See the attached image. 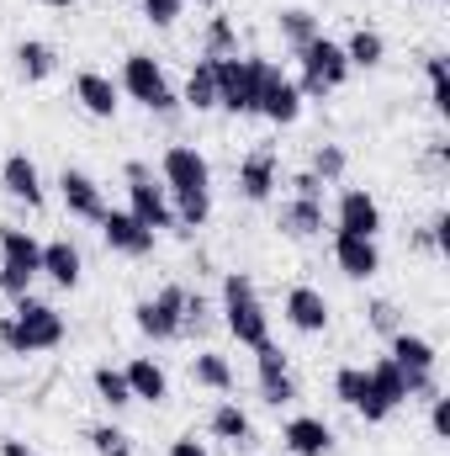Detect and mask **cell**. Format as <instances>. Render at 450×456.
<instances>
[{
  "label": "cell",
  "instance_id": "obj_1",
  "mask_svg": "<svg viewBox=\"0 0 450 456\" xmlns=\"http://www.w3.org/2000/svg\"><path fill=\"white\" fill-rule=\"evenodd\" d=\"M159 181L170 191V208H175V224L202 228L213 213V165L202 159V149L191 143H170L165 159H159Z\"/></svg>",
  "mask_w": 450,
  "mask_h": 456
},
{
  "label": "cell",
  "instance_id": "obj_2",
  "mask_svg": "<svg viewBox=\"0 0 450 456\" xmlns=\"http://www.w3.org/2000/svg\"><path fill=\"white\" fill-rule=\"evenodd\" d=\"M0 345L11 355H37V350H53L64 345V314L37 303V297H16V314L0 319Z\"/></svg>",
  "mask_w": 450,
  "mask_h": 456
},
{
  "label": "cell",
  "instance_id": "obj_3",
  "mask_svg": "<svg viewBox=\"0 0 450 456\" xmlns=\"http://www.w3.org/2000/svg\"><path fill=\"white\" fill-rule=\"evenodd\" d=\"M223 324L228 335L238 345H249V350H260L270 340V314H265V303H260V292H254V281L244 271L223 276Z\"/></svg>",
  "mask_w": 450,
  "mask_h": 456
},
{
  "label": "cell",
  "instance_id": "obj_4",
  "mask_svg": "<svg viewBox=\"0 0 450 456\" xmlns=\"http://www.w3.org/2000/svg\"><path fill=\"white\" fill-rule=\"evenodd\" d=\"M43 276V244L16 224H0V292L27 297V287Z\"/></svg>",
  "mask_w": 450,
  "mask_h": 456
},
{
  "label": "cell",
  "instance_id": "obj_5",
  "mask_svg": "<svg viewBox=\"0 0 450 456\" xmlns=\"http://www.w3.org/2000/svg\"><path fill=\"white\" fill-rule=\"evenodd\" d=\"M254 112L265 117V122H276V127H292L297 117H302V91H297V80H286L270 59H260L254 53Z\"/></svg>",
  "mask_w": 450,
  "mask_h": 456
},
{
  "label": "cell",
  "instance_id": "obj_6",
  "mask_svg": "<svg viewBox=\"0 0 450 456\" xmlns=\"http://www.w3.org/2000/svg\"><path fill=\"white\" fill-rule=\"evenodd\" d=\"M117 91H127L138 107L165 112V117L181 107V96L165 86V69H159V59H154V53H127V59H122V80H117Z\"/></svg>",
  "mask_w": 450,
  "mask_h": 456
},
{
  "label": "cell",
  "instance_id": "obj_7",
  "mask_svg": "<svg viewBox=\"0 0 450 456\" xmlns=\"http://www.w3.org/2000/svg\"><path fill=\"white\" fill-rule=\"evenodd\" d=\"M297 59H302V86H297V91L313 96V102H324L329 91H339V86L350 80V59H344V48L329 43V37H313Z\"/></svg>",
  "mask_w": 450,
  "mask_h": 456
},
{
  "label": "cell",
  "instance_id": "obj_8",
  "mask_svg": "<svg viewBox=\"0 0 450 456\" xmlns=\"http://www.w3.org/2000/svg\"><path fill=\"white\" fill-rule=\"evenodd\" d=\"M127 213L138 218L143 228H154V233H165V228H175V208H170V191L165 186H154V175H149V165H138V159H127Z\"/></svg>",
  "mask_w": 450,
  "mask_h": 456
},
{
  "label": "cell",
  "instance_id": "obj_9",
  "mask_svg": "<svg viewBox=\"0 0 450 456\" xmlns=\"http://www.w3.org/2000/svg\"><path fill=\"white\" fill-rule=\"evenodd\" d=\"M392 361H398V371H403V382H408V398H435L440 393V382H435V345L424 340V335H408V330H398L392 335Z\"/></svg>",
  "mask_w": 450,
  "mask_h": 456
},
{
  "label": "cell",
  "instance_id": "obj_10",
  "mask_svg": "<svg viewBox=\"0 0 450 456\" xmlns=\"http://www.w3.org/2000/svg\"><path fill=\"white\" fill-rule=\"evenodd\" d=\"M213 80H218V107L223 112H233V117L254 112V53L249 59H238V53L213 59Z\"/></svg>",
  "mask_w": 450,
  "mask_h": 456
},
{
  "label": "cell",
  "instance_id": "obj_11",
  "mask_svg": "<svg viewBox=\"0 0 450 456\" xmlns=\"http://www.w3.org/2000/svg\"><path fill=\"white\" fill-rule=\"evenodd\" d=\"M181 308H186V287H165V292H154V297H143L138 308H133V319H138V330L149 335V340H181Z\"/></svg>",
  "mask_w": 450,
  "mask_h": 456
},
{
  "label": "cell",
  "instance_id": "obj_12",
  "mask_svg": "<svg viewBox=\"0 0 450 456\" xmlns=\"http://www.w3.org/2000/svg\"><path fill=\"white\" fill-rule=\"evenodd\" d=\"M334 398L339 403H350L366 425H382V419H392V409L371 393V377H366V366H339L334 371Z\"/></svg>",
  "mask_w": 450,
  "mask_h": 456
},
{
  "label": "cell",
  "instance_id": "obj_13",
  "mask_svg": "<svg viewBox=\"0 0 450 456\" xmlns=\"http://www.w3.org/2000/svg\"><path fill=\"white\" fill-rule=\"evenodd\" d=\"M254 366H260V398H265L270 409H281V403L297 398V382H292V366H286L281 345L265 340L260 350H254Z\"/></svg>",
  "mask_w": 450,
  "mask_h": 456
},
{
  "label": "cell",
  "instance_id": "obj_14",
  "mask_svg": "<svg viewBox=\"0 0 450 456\" xmlns=\"http://www.w3.org/2000/svg\"><path fill=\"white\" fill-rule=\"evenodd\" d=\"M59 191H64L69 218H80V224H101V218H107V197H101V186H96L85 170H69V165H64Z\"/></svg>",
  "mask_w": 450,
  "mask_h": 456
},
{
  "label": "cell",
  "instance_id": "obj_15",
  "mask_svg": "<svg viewBox=\"0 0 450 456\" xmlns=\"http://www.w3.org/2000/svg\"><path fill=\"white\" fill-rule=\"evenodd\" d=\"M101 239L112 244L117 255H127V260H143L149 249H154V228H143L133 213H117V208H107V218H101Z\"/></svg>",
  "mask_w": 450,
  "mask_h": 456
},
{
  "label": "cell",
  "instance_id": "obj_16",
  "mask_svg": "<svg viewBox=\"0 0 450 456\" xmlns=\"http://www.w3.org/2000/svg\"><path fill=\"white\" fill-rule=\"evenodd\" d=\"M281 314H286V324L297 335H324L329 330V297L318 287H292L286 303H281Z\"/></svg>",
  "mask_w": 450,
  "mask_h": 456
},
{
  "label": "cell",
  "instance_id": "obj_17",
  "mask_svg": "<svg viewBox=\"0 0 450 456\" xmlns=\"http://www.w3.org/2000/svg\"><path fill=\"white\" fill-rule=\"evenodd\" d=\"M334 260H339V271H344L350 281H371V276L382 271V249H376V239L339 233V228H334Z\"/></svg>",
  "mask_w": 450,
  "mask_h": 456
},
{
  "label": "cell",
  "instance_id": "obj_18",
  "mask_svg": "<svg viewBox=\"0 0 450 456\" xmlns=\"http://www.w3.org/2000/svg\"><path fill=\"white\" fill-rule=\"evenodd\" d=\"M281 441H286V452L292 456H329L334 452V430H329L318 414H297V419H286Z\"/></svg>",
  "mask_w": 450,
  "mask_h": 456
},
{
  "label": "cell",
  "instance_id": "obj_19",
  "mask_svg": "<svg viewBox=\"0 0 450 456\" xmlns=\"http://www.w3.org/2000/svg\"><path fill=\"white\" fill-rule=\"evenodd\" d=\"M339 233H360V239H376V233H382V208H376L371 191L350 186V191L339 197Z\"/></svg>",
  "mask_w": 450,
  "mask_h": 456
},
{
  "label": "cell",
  "instance_id": "obj_20",
  "mask_svg": "<svg viewBox=\"0 0 450 456\" xmlns=\"http://www.w3.org/2000/svg\"><path fill=\"white\" fill-rule=\"evenodd\" d=\"M117 96H122V91H117L112 75H101V69H80V75H75V102H80L91 117H101V122L117 117V107H122Z\"/></svg>",
  "mask_w": 450,
  "mask_h": 456
},
{
  "label": "cell",
  "instance_id": "obj_21",
  "mask_svg": "<svg viewBox=\"0 0 450 456\" xmlns=\"http://www.w3.org/2000/svg\"><path fill=\"white\" fill-rule=\"evenodd\" d=\"M122 377H127V387H133V403L143 398V403H165L170 398V377H165V366L154 361V355H133L127 366H122Z\"/></svg>",
  "mask_w": 450,
  "mask_h": 456
},
{
  "label": "cell",
  "instance_id": "obj_22",
  "mask_svg": "<svg viewBox=\"0 0 450 456\" xmlns=\"http://www.w3.org/2000/svg\"><path fill=\"white\" fill-rule=\"evenodd\" d=\"M238 191H244V202H270V191H276V154H270V149L244 154V165H238Z\"/></svg>",
  "mask_w": 450,
  "mask_h": 456
},
{
  "label": "cell",
  "instance_id": "obj_23",
  "mask_svg": "<svg viewBox=\"0 0 450 456\" xmlns=\"http://www.w3.org/2000/svg\"><path fill=\"white\" fill-rule=\"evenodd\" d=\"M0 186H5L16 202H27V208H43V175H37V165H32L27 154H11V159L0 165Z\"/></svg>",
  "mask_w": 450,
  "mask_h": 456
},
{
  "label": "cell",
  "instance_id": "obj_24",
  "mask_svg": "<svg viewBox=\"0 0 450 456\" xmlns=\"http://www.w3.org/2000/svg\"><path fill=\"white\" fill-rule=\"evenodd\" d=\"M80 271H85V260H80V249L69 244V239H53V244H43V276L53 281V287H80Z\"/></svg>",
  "mask_w": 450,
  "mask_h": 456
},
{
  "label": "cell",
  "instance_id": "obj_25",
  "mask_svg": "<svg viewBox=\"0 0 450 456\" xmlns=\"http://www.w3.org/2000/svg\"><path fill=\"white\" fill-rule=\"evenodd\" d=\"M207 430L228 441V446H254V425H249V414L238 409V403H218L213 409V419H207Z\"/></svg>",
  "mask_w": 450,
  "mask_h": 456
},
{
  "label": "cell",
  "instance_id": "obj_26",
  "mask_svg": "<svg viewBox=\"0 0 450 456\" xmlns=\"http://www.w3.org/2000/svg\"><path fill=\"white\" fill-rule=\"evenodd\" d=\"M281 233H292V239L324 233V202H302V197L281 202Z\"/></svg>",
  "mask_w": 450,
  "mask_h": 456
},
{
  "label": "cell",
  "instance_id": "obj_27",
  "mask_svg": "<svg viewBox=\"0 0 450 456\" xmlns=\"http://www.w3.org/2000/svg\"><path fill=\"white\" fill-rule=\"evenodd\" d=\"M366 377H371V393H376L387 409L408 403V382H403V371H398V361H392V355H382L376 366H366Z\"/></svg>",
  "mask_w": 450,
  "mask_h": 456
},
{
  "label": "cell",
  "instance_id": "obj_28",
  "mask_svg": "<svg viewBox=\"0 0 450 456\" xmlns=\"http://www.w3.org/2000/svg\"><path fill=\"white\" fill-rule=\"evenodd\" d=\"M276 27H281V37H286V48H292V53H302V48H308L313 37H324L318 16H313V11H302V5L281 11V16H276Z\"/></svg>",
  "mask_w": 450,
  "mask_h": 456
},
{
  "label": "cell",
  "instance_id": "obj_29",
  "mask_svg": "<svg viewBox=\"0 0 450 456\" xmlns=\"http://www.w3.org/2000/svg\"><path fill=\"white\" fill-rule=\"evenodd\" d=\"M186 107H197V112H213L218 107V80H213V59H197L191 64V75H186V96H181Z\"/></svg>",
  "mask_w": 450,
  "mask_h": 456
},
{
  "label": "cell",
  "instance_id": "obj_30",
  "mask_svg": "<svg viewBox=\"0 0 450 456\" xmlns=\"http://www.w3.org/2000/svg\"><path fill=\"white\" fill-rule=\"evenodd\" d=\"M382 53H387V37H382V32H371V27H355V37L344 43L350 69H376V64H382Z\"/></svg>",
  "mask_w": 450,
  "mask_h": 456
},
{
  "label": "cell",
  "instance_id": "obj_31",
  "mask_svg": "<svg viewBox=\"0 0 450 456\" xmlns=\"http://www.w3.org/2000/svg\"><path fill=\"white\" fill-rule=\"evenodd\" d=\"M16 64H21V75H27V80H48V75L59 69V53H53L48 43L27 37V43H16Z\"/></svg>",
  "mask_w": 450,
  "mask_h": 456
},
{
  "label": "cell",
  "instance_id": "obj_32",
  "mask_svg": "<svg viewBox=\"0 0 450 456\" xmlns=\"http://www.w3.org/2000/svg\"><path fill=\"white\" fill-rule=\"evenodd\" d=\"M191 377H197L202 387H213V393H228V387H233V366H228V355H218V350L191 355Z\"/></svg>",
  "mask_w": 450,
  "mask_h": 456
},
{
  "label": "cell",
  "instance_id": "obj_33",
  "mask_svg": "<svg viewBox=\"0 0 450 456\" xmlns=\"http://www.w3.org/2000/svg\"><path fill=\"white\" fill-rule=\"evenodd\" d=\"M91 382H96V398H101L107 409H127V403H133V387H127V377H122L117 366H96Z\"/></svg>",
  "mask_w": 450,
  "mask_h": 456
},
{
  "label": "cell",
  "instance_id": "obj_34",
  "mask_svg": "<svg viewBox=\"0 0 450 456\" xmlns=\"http://www.w3.org/2000/svg\"><path fill=\"white\" fill-rule=\"evenodd\" d=\"M202 59H228V53H238V37H233V21L228 16H213L207 21V37H202Z\"/></svg>",
  "mask_w": 450,
  "mask_h": 456
},
{
  "label": "cell",
  "instance_id": "obj_35",
  "mask_svg": "<svg viewBox=\"0 0 450 456\" xmlns=\"http://www.w3.org/2000/svg\"><path fill=\"white\" fill-rule=\"evenodd\" d=\"M85 441H91V452H96V456H133V436H127V430H117V425H96Z\"/></svg>",
  "mask_w": 450,
  "mask_h": 456
},
{
  "label": "cell",
  "instance_id": "obj_36",
  "mask_svg": "<svg viewBox=\"0 0 450 456\" xmlns=\"http://www.w3.org/2000/svg\"><path fill=\"white\" fill-rule=\"evenodd\" d=\"M344 165H350V159H344L339 143H318V149H313V175H318L324 186H334L339 175H344Z\"/></svg>",
  "mask_w": 450,
  "mask_h": 456
},
{
  "label": "cell",
  "instance_id": "obj_37",
  "mask_svg": "<svg viewBox=\"0 0 450 456\" xmlns=\"http://www.w3.org/2000/svg\"><path fill=\"white\" fill-rule=\"evenodd\" d=\"M424 75H430V96H435V112L450 117V75H446V59H440V53H430V59H424Z\"/></svg>",
  "mask_w": 450,
  "mask_h": 456
},
{
  "label": "cell",
  "instance_id": "obj_38",
  "mask_svg": "<svg viewBox=\"0 0 450 456\" xmlns=\"http://www.w3.org/2000/svg\"><path fill=\"white\" fill-rule=\"evenodd\" d=\"M207 330V297L202 292H186V308H181V335H202Z\"/></svg>",
  "mask_w": 450,
  "mask_h": 456
},
{
  "label": "cell",
  "instance_id": "obj_39",
  "mask_svg": "<svg viewBox=\"0 0 450 456\" xmlns=\"http://www.w3.org/2000/svg\"><path fill=\"white\" fill-rule=\"evenodd\" d=\"M366 314H371V330H382V335H398V330H403V314H398V303H387V297H376Z\"/></svg>",
  "mask_w": 450,
  "mask_h": 456
},
{
  "label": "cell",
  "instance_id": "obj_40",
  "mask_svg": "<svg viewBox=\"0 0 450 456\" xmlns=\"http://www.w3.org/2000/svg\"><path fill=\"white\" fill-rule=\"evenodd\" d=\"M138 5H143V16H149L154 27H175V16H181L186 0H138Z\"/></svg>",
  "mask_w": 450,
  "mask_h": 456
},
{
  "label": "cell",
  "instance_id": "obj_41",
  "mask_svg": "<svg viewBox=\"0 0 450 456\" xmlns=\"http://www.w3.org/2000/svg\"><path fill=\"white\" fill-rule=\"evenodd\" d=\"M292 191H297L302 202H324V181H318L313 170H302V175H292Z\"/></svg>",
  "mask_w": 450,
  "mask_h": 456
},
{
  "label": "cell",
  "instance_id": "obj_42",
  "mask_svg": "<svg viewBox=\"0 0 450 456\" xmlns=\"http://www.w3.org/2000/svg\"><path fill=\"white\" fill-rule=\"evenodd\" d=\"M430 425H435V436H450V398L446 393L430 398Z\"/></svg>",
  "mask_w": 450,
  "mask_h": 456
},
{
  "label": "cell",
  "instance_id": "obj_43",
  "mask_svg": "<svg viewBox=\"0 0 450 456\" xmlns=\"http://www.w3.org/2000/svg\"><path fill=\"white\" fill-rule=\"evenodd\" d=\"M170 456H213L197 436H181V441H170Z\"/></svg>",
  "mask_w": 450,
  "mask_h": 456
},
{
  "label": "cell",
  "instance_id": "obj_44",
  "mask_svg": "<svg viewBox=\"0 0 450 456\" xmlns=\"http://www.w3.org/2000/svg\"><path fill=\"white\" fill-rule=\"evenodd\" d=\"M0 456H43V452H32L27 441H16V436H5V441H0Z\"/></svg>",
  "mask_w": 450,
  "mask_h": 456
},
{
  "label": "cell",
  "instance_id": "obj_45",
  "mask_svg": "<svg viewBox=\"0 0 450 456\" xmlns=\"http://www.w3.org/2000/svg\"><path fill=\"white\" fill-rule=\"evenodd\" d=\"M43 5H48V11H69L75 0H43Z\"/></svg>",
  "mask_w": 450,
  "mask_h": 456
},
{
  "label": "cell",
  "instance_id": "obj_46",
  "mask_svg": "<svg viewBox=\"0 0 450 456\" xmlns=\"http://www.w3.org/2000/svg\"><path fill=\"white\" fill-rule=\"evenodd\" d=\"M197 5H213V0H197Z\"/></svg>",
  "mask_w": 450,
  "mask_h": 456
},
{
  "label": "cell",
  "instance_id": "obj_47",
  "mask_svg": "<svg viewBox=\"0 0 450 456\" xmlns=\"http://www.w3.org/2000/svg\"><path fill=\"white\" fill-rule=\"evenodd\" d=\"M424 5H435V0H424Z\"/></svg>",
  "mask_w": 450,
  "mask_h": 456
}]
</instances>
